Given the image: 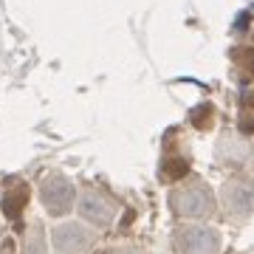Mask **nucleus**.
<instances>
[{"instance_id": "obj_1", "label": "nucleus", "mask_w": 254, "mask_h": 254, "mask_svg": "<svg viewBox=\"0 0 254 254\" xmlns=\"http://www.w3.org/2000/svg\"><path fill=\"white\" fill-rule=\"evenodd\" d=\"M173 209L181 218H203L215 209V198L203 184H195L173 192Z\"/></svg>"}, {"instance_id": "obj_2", "label": "nucleus", "mask_w": 254, "mask_h": 254, "mask_svg": "<svg viewBox=\"0 0 254 254\" xmlns=\"http://www.w3.org/2000/svg\"><path fill=\"white\" fill-rule=\"evenodd\" d=\"M73 198H76L73 184L60 173L48 175L46 181H43V187H40V200H43V206H46L51 215H65V212L73 206Z\"/></svg>"}, {"instance_id": "obj_3", "label": "nucleus", "mask_w": 254, "mask_h": 254, "mask_svg": "<svg viewBox=\"0 0 254 254\" xmlns=\"http://www.w3.org/2000/svg\"><path fill=\"white\" fill-rule=\"evenodd\" d=\"M51 243L57 254H85L93 246V232L82 223H63L51 232Z\"/></svg>"}, {"instance_id": "obj_4", "label": "nucleus", "mask_w": 254, "mask_h": 254, "mask_svg": "<svg viewBox=\"0 0 254 254\" xmlns=\"http://www.w3.org/2000/svg\"><path fill=\"white\" fill-rule=\"evenodd\" d=\"M178 246H181L187 254H218L220 252V235L215 229H187L181 237H178Z\"/></svg>"}, {"instance_id": "obj_5", "label": "nucleus", "mask_w": 254, "mask_h": 254, "mask_svg": "<svg viewBox=\"0 0 254 254\" xmlns=\"http://www.w3.org/2000/svg\"><path fill=\"white\" fill-rule=\"evenodd\" d=\"M79 212H82V218L93 220V223H99V226L110 223V218H113V206H110L102 195H96V192H88V195L79 200Z\"/></svg>"}, {"instance_id": "obj_6", "label": "nucleus", "mask_w": 254, "mask_h": 254, "mask_svg": "<svg viewBox=\"0 0 254 254\" xmlns=\"http://www.w3.org/2000/svg\"><path fill=\"white\" fill-rule=\"evenodd\" d=\"M237 57H243V60H237V63L246 68V73H249V76H254V48H240V51H237Z\"/></svg>"}, {"instance_id": "obj_7", "label": "nucleus", "mask_w": 254, "mask_h": 254, "mask_svg": "<svg viewBox=\"0 0 254 254\" xmlns=\"http://www.w3.org/2000/svg\"><path fill=\"white\" fill-rule=\"evenodd\" d=\"M170 164H173V167H167V170H164L167 178H181V175L187 173V164H184V161H170Z\"/></svg>"}, {"instance_id": "obj_8", "label": "nucleus", "mask_w": 254, "mask_h": 254, "mask_svg": "<svg viewBox=\"0 0 254 254\" xmlns=\"http://www.w3.org/2000/svg\"><path fill=\"white\" fill-rule=\"evenodd\" d=\"M113 254H136V252H113Z\"/></svg>"}]
</instances>
